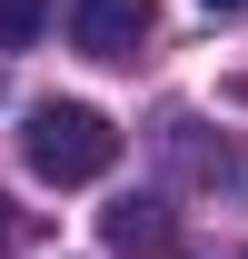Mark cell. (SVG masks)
Instances as JSON below:
<instances>
[{"mask_svg":"<svg viewBox=\"0 0 248 259\" xmlns=\"http://www.w3.org/2000/svg\"><path fill=\"white\" fill-rule=\"evenodd\" d=\"M20 150H30L40 180H60V190H80V180H99V169L119 160V130L99 120L90 100H40L30 130H20Z\"/></svg>","mask_w":248,"mask_h":259,"instance_id":"1","label":"cell"},{"mask_svg":"<svg viewBox=\"0 0 248 259\" xmlns=\"http://www.w3.org/2000/svg\"><path fill=\"white\" fill-rule=\"evenodd\" d=\"M159 30V0H80L70 10V40L90 50V60H139Z\"/></svg>","mask_w":248,"mask_h":259,"instance_id":"2","label":"cell"},{"mask_svg":"<svg viewBox=\"0 0 248 259\" xmlns=\"http://www.w3.org/2000/svg\"><path fill=\"white\" fill-rule=\"evenodd\" d=\"M109 249L119 259H159L169 249V209H159V199H119V209H109Z\"/></svg>","mask_w":248,"mask_h":259,"instance_id":"3","label":"cell"},{"mask_svg":"<svg viewBox=\"0 0 248 259\" xmlns=\"http://www.w3.org/2000/svg\"><path fill=\"white\" fill-rule=\"evenodd\" d=\"M50 30V0H0V50H30Z\"/></svg>","mask_w":248,"mask_h":259,"instance_id":"4","label":"cell"},{"mask_svg":"<svg viewBox=\"0 0 248 259\" xmlns=\"http://www.w3.org/2000/svg\"><path fill=\"white\" fill-rule=\"evenodd\" d=\"M209 10H248V0H209Z\"/></svg>","mask_w":248,"mask_h":259,"instance_id":"5","label":"cell"}]
</instances>
